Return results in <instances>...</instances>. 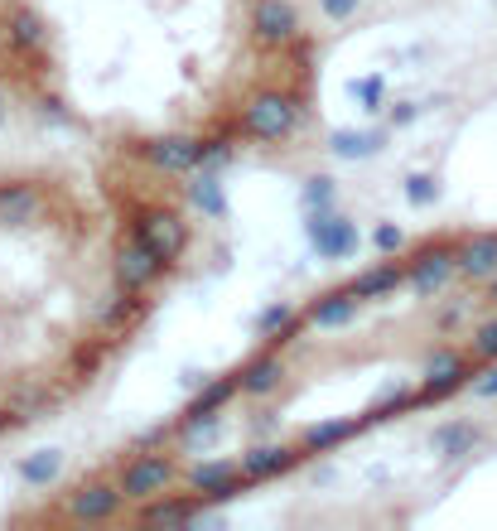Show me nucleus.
Segmentation results:
<instances>
[{"mask_svg": "<svg viewBox=\"0 0 497 531\" xmlns=\"http://www.w3.org/2000/svg\"><path fill=\"white\" fill-rule=\"evenodd\" d=\"M449 372H469V363L459 353H435L430 367H425V377H449Z\"/></svg>", "mask_w": 497, "mask_h": 531, "instance_id": "31", "label": "nucleus"}, {"mask_svg": "<svg viewBox=\"0 0 497 531\" xmlns=\"http://www.w3.org/2000/svg\"><path fill=\"white\" fill-rule=\"evenodd\" d=\"M362 425H367V416H362V420H324V425H309V430H304V449H329V445H338V440H348V435H358Z\"/></svg>", "mask_w": 497, "mask_h": 531, "instance_id": "21", "label": "nucleus"}, {"mask_svg": "<svg viewBox=\"0 0 497 531\" xmlns=\"http://www.w3.org/2000/svg\"><path fill=\"white\" fill-rule=\"evenodd\" d=\"M333 203V179L329 174H314L309 184H304V208L314 213V208H329Z\"/></svg>", "mask_w": 497, "mask_h": 531, "instance_id": "26", "label": "nucleus"}, {"mask_svg": "<svg viewBox=\"0 0 497 531\" xmlns=\"http://www.w3.org/2000/svg\"><path fill=\"white\" fill-rule=\"evenodd\" d=\"M324 5V15L329 20H348V15H358V0H319Z\"/></svg>", "mask_w": 497, "mask_h": 531, "instance_id": "33", "label": "nucleus"}, {"mask_svg": "<svg viewBox=\"0 0 497 531\" xmlns=\"http://www.w3.org/2000/svg\"><path fill=\"white\" fill-rule=\"evenodd\" d=\"M304 459V445H261V449H247L242 454V469L251 478H271V474H285V469H295Z\"/></svg>", "mask_w": 497, "mask_h": 531, "instance_id": "10", "label": "nucleus"}, {"mask_svg": "<svg viewBox=\"0 0 497 531\" xmlns=\"http://www.w3.org/2000/svg\"><path fill=\"white\" fill-rule=\"evenodd\" d=\"M473 396H483V401L497 396V363L488 367V372H473Z\"/></svg>", "mask_w": 497, "mask_h": 531, "instance_id": "32", "label": "nucleus"}, {"mask_svg": "<svg viewBox=\"0 0 497 531\" xmlns=\"http://www.w3.org/2000/svg\"><path fill=\"white\" fill-rule=\"evenodd\" d=\"M34 213H39V194H34L29 184L0 189V218H5V223H29Z\"/></svg>", "mask_w": 497, "mask_h": 531, "instance_id": "17", "label": "nucleus"}, {"mask_svg": "<svg viewBox=\"0 0 497 531\" xmlns=\"http://www.w3.org/2000/svg\"><path fill=\"white\" fill-rule=\"evenodd\" d=\"M309 242H314L319 256L338 261V256L358 252V227L348 223V218H333L329 208H314V213H309Z\"/></svg>", "mask_w": 497, "mask_h": 531, "instance_id": "3", "label": "nucleus"}, {"mask_svg": "<svg viewBox=\"0 0 497 531\" xmlns=\"http://www.w3.org/2000/svg\"><path fill=\"white\" fill-rule=\"evenodd\" d=\"M406 276H411V271H406L401 261H387V266H377V271H367V276H358L353 285H348V290H353L358 300H377V295H387V290H396V285H401Z\"/></svg>", "mask_w": 497, "mask_h": 531, "instance_id": "13", "label": "nucleus"}, {"mask_svg": "<svg viewBox=\"0 0 497 531\" xmlns=\"http://www.w3.org/2000/svg\"><path fill=\"white\" fill-rule=\"evenodd\" d=\"M107 338H92V343H78V353H73V377L83 382V377H92L97 367H102V358H107Z\"/></svg>", "mask_w": 497, "mask_h": 531, "instance_id": "25", "label": "nucleus"}, {"mask_svg": "<svg viewBox=\"0 0 497 531\" xmlns=\"http://www.w3.org/2000/svg\"><path fill=\"white\" fill-rule=\"evenodd\" d=\"M198 517L194 503H155L140 512V522H150V527H189Z\"/></svg>", "mask_w": 497, "mask_h": 531, "instance_id": "22", "label": "nucleus"}, {"mask_svg": "<svg viewBox=\"0 0 497 531\" xmlns=\"http://www.w3.org/2000/svg\"><path fill=\"white\" fill-rule=\"evenodd\" d=\"M237 387H242V377H222V382H213L208 392H198V401L189 406V416H213V411H218V406L237 392Z\"/></svg>", "mask_w": 497, "mask_h": 531, "instance_id": "24", "label": "nucleus"}, {"mask_svg": "<svg viewBox=\"0 0 497 531\" xmlns=\"http://www.w3.org/2000/svg\"><path fill=\"white\" fill-rule=\"evenodd\" d=\"M237 478H247L242 459H218V464H203V469H194V478H189V483H194L198 498H208V503H213L222 488H232Z\"/></svg>", "mask_w": 497, "mask_h": 531, "instance_id": "12", "label": "nucleus"}, {"mask_svg": "<svg viewBox=\"0 0 497 531\" xmlns=\"http://www.w3.org/2000/svg\"><path fill=\"white\" fill-rule=\"evenodd\" d=\"M58 469H63V454H58V449H39V454H29L25 464H20V478L39 488V483H49Z\"/></svg>", "mask_w": 497, "mask_h": 531, "instance_id": "23", "label": "nucleus"}, {"mask_svg": "<svg viewBox=\"0 0 497 531\" xmlns=\"http://www.w3.org/2000/svg\"><path fill=\"white\" fill-rule=\"evenodd\" d=\"M5 425H20V416H0V430H5Z\"/></svg>", "mask_w": 497, "mask_h": 531, "instance_id": "37", "label": "nucleus"}, {"mask_svg": "<svg viewBox=\"0 0 497 531\" xmlns=\"http://www.w3.org/2000/svg\"><path fill=\"white\" fill-rule=\"evenodd\" d=\"M126 503V493L121 488H111V483H92V488H78L73 493V503H68V517L73 522H107L116 517Z\"/></svg>", "mask_w": 497, "mask_h": 531, "instance_id": "8", "label": "nucleus"}, {"mask_svg": "<svg viewBox=\"0 0 497 531\" xmlns=\"http://www.w3.org/2000/svg\"><path fill=\"white\" fill-rule=\"evenodd\" d=\"M459 266V252L449 247V242H440V247H425V252L415 256V266H411V285H415V295H435L444 280H449V271Z\"/></svg>", "mask_w": 497, "mask_h": 531, "instance_id": "7", "label": "nucleus"}, {"mask_svg": "<svg viewBox=\"0 0 497 531\" xmlns=\"http://www.w3.org/2000/svg\"><path fill=\"white\" fill-rule=\"evenodd\" d=\"M251 25H256V39H261V44H290L300 20H295V10H290L285 0H256Z\"/></svg>", "mask_w": 497, "mask_h": 531, "instance_id": "9", "label": "nucleus"}, {"mask_svg": "<svg viewBox=\"0 0 497 531\" xmlns=\"http://www.w3.org/2000/svg\"><path fill=\"white\" fill-rule=\"evenodd\" d=\"M189 198H194L198 208L208 213V218H227V198H222V184L213 169H203V174H194V184H189Z\"/></svg>", "mask_w": 497, "mask_h": 531, "instance_id": "19", "label": "nucleus"}, {"mask_svg": "<svg viewBox=\"0 0 497 531\" xmlns=\"http://www.w3.org/2000/svg\"><path fill=\"white\" fill-rule=\"evenodd\" d=\"M415 112H420V107H411V102H396V107H391V126H406V121H415Z\"/></svg>", "mask_w": 497, "mask_h": 531, "instance_id": "35", "label": "nucleus"}, {"mask_svg": "<svg viewBox=\"0 0 497 531\" xmlns=\"http://www.w3.org/2000/svg\"><path fill=\"white\" fill-rule=\"evenodd\" d=\"M493 305H497V276H493Z\"/></svg>", "mask_w": 497, "mask_h": 531, "instance_id": "38", "label": "nucleus"}, {"mask_svg": "<svg viewBox=\"0 0 497 531\" xmlns=\"http://www.w3.org/2000/svg\"><path fill=\"white\" fill-rule=\"evenodd\" d=\"M382 150V131H333V155L343 160H367Z\"/></svg>", "mask_w": 497, "mask_h": 531, "instance_id": "20", "label": "nucleus"}, {"mask_svg": "<svg viewBox=\"0 0 497 531\" xmlns=\"http://www.w3.org/2000/svg\"><path fill=\"white\" fill-rule=\"evenodd\" d=\"M290 324H295L290 305H271L261 319H256V334H280V329H290Z\"/></svg>", "mask_w": 497, "mask_h": 531, "instance_id": "29", "label": "nucleus"}, {"mask_svg": "<svg viewBox=\"0 0 497 531\" xmlns=\"http://www.w3.org/2000/svg\"><path fill=\"white\" fill-rule=\"evenodd\" d=\"M300 116V102L285 92H261L251 107H242V136L251 140H280Z\"/></svg>", "mask_w": 497, "mask_h": 531, "instance_id": "2", "label": "nucleus"}, {"mask_svg": "<svg viewBox=\"0 0 497 531\" xmlns=\"http://www.w3.org/2000/svg\"><path fill=\"white\" fill-rule=\"evenodd\" d=\"M353 314H358V295H353V290H338V295H324L309 319H314L319 329H343V324H353Z\"/></svg>", "mask_w": 497, "mask_h": 531, "instance_id": "14", "label": "nucleus"}, {"mask_svg": "<svg viewBox=\"0 0 497 531\" xmlns=\"http://www.w3.org/2000/svg\"><path fill=\"white\" fill-rule=\"evenodd\" d=\"M348 92L358 97L367 112H377V107H382V78H362V83L353 78V87H348Z\"/></svg>", "mask_w": 497, "mask_h": 531, "instance_id": "30", "label": "nucleus"}, {"mask_svg": "<svg viewBox=\"0 0 497 531\" xmlns=\"http://www.w3.org/2000/svg\"><path fill=\"white\" fill-rule=\"evenodd\" d=\"M145 160L165 174H189V169L203 165V140H189V136H165V140H150L140 145Z\"/></svg>", "mask_w": 497, "mask_h": 531, "instance_id": "6", "label": "nucleus"}, {"mask_svg": "<svg viewBox=\"0 0 497 531\" xmlns=\"http://www.w3.org/2000/svg\"><path fill=\"white\" fill-rule=\"evenodd\" d=\"M406 198L425 208V203H435V198H440V184H435L430 174H411V179H406Z\"/></svg>", "mask_w": 497, "mask_h": 531, "instance_id": "28", "label": "nucleus"}, {"mask_svg": "<svg viewBox=\"0 0 497 531\" xmlns=\"http://www.w3.org/2000/svg\"><path fill=\"white\" fill-rule=\"evenodd\" d=\"M169 478H174V464H169L165 454H136L121 469V493L126 498H150V493H165Z\"/></svg>", "mask_w": 497, "mask_h": 531, "instance_id": "4", "label": "nucleus"}, {"mask_svg": "<svg viewBox=\"0 0 497 531\" xmlns=\"http://www.w3.org/2000/svg\"><path fill=\"white\" fill-rule=\"evenodd\" d=\"M280 377H285V363H280L276 353H266V358H256V363L242 367V392L266 396L280 387Z\"/></svg>", "mask_w": 497, "mask_h": 531, "instance_id": "15", "label": "nucleus"}, {"mask_svg": "<svg viewBox=\"0 0 497 531\" xmlns=\"http://www.w3.org/2000/svg\"><path fill=\"white\" fill-rule=\"evenodd\" d=\"M131 237L145 242L165 266L179 261L184 247H189V227L179 223V213H169V208H140L136 218H131Z\"/></svg>", "mask_w": 497, "mask_h": 531, "instance_id": "1", "label": "nucleus"}, {"mask_svg": "<svg viewBox=\"0 0 497 531\" xmlns=\"http://www.w3.org/2000/svg\"><path fill=\"white\" fill-rule=\"evenodd\" d=\"M377 247H382V252H401V227H391V223H382L377 227Z\"/></svg>", "mask_w": 497, "mask_h": 531, "instance_id": "34", "label": "nucleus"}, {"mask_svg": "<svg viewBox=\"0 0 497 531\" xmlns=\"http://www.w3.org/2000/svg\"><path fill=\"white\" fill-rule=\"evenodd\" d=\"M160 271H165V261L150 252L145 242H136V237L116 252V285H121V290H136V295H140V290L160 276Z\"/></svg>", "mask_w": 497, "mask_h": 531, "instance_id": "5", "label": "nucleus"}, {"mask_svg": "<svg viewBox=\"0 0 497 531\" xmlns=\"http://www.w3.org/2000/svg\"><path fill=\"white\" fill-rule=\"evenodd\" d=\"M435 454H444V459H459V454H469L473 445H478V430L473 425H464V420H454V425H440L435 430Z\"/></svg>", "mask_w": 497, "mask_h": 531, "instance_id": "18", "label": "nucleus"}, {"mask_svg": "<svg viewBox=\"0 0 497 531\" xmlns=\"http://www.w3.org/2000/svg\"><path fill=\"white\" fill-rule=\"evenodd\" d=\"M165 435H169V425H155V430H145V435H140V449H155L160 440H165Z\"/></svg>", "mask_w": 497, "mask_h": 531, "instance_id": "36", "label": "nucleus"}, {"mask_svg": "<svg viewBox=\"0 0 497 531\" xmlns=\"http://www.w3.org/2000/svg\"><path fill=\"white\" fill-rule=\"evenodd\" d=\"M5 34H10V44L15 49H39L44 44V20L25 10V5H15L10 15H5Z\"/></svg>", "mask_w": 497, "mask_h": 531, "instance_id": "16", "label": "nucleus"}, {"mask_svg": "<svg viewBox=\"0 0 497 531\" xmlns=\"http://www.w3.org/2000/svg\"><path fill=\"white\" fill-rule=\"evenodd\" d=\"M473 358H478V363H497V319H488V324L473 334Z\"/></svg>", "mask_w": 497, "mask_h": 531, "instance_id": "27", "label": "nucleus"}, {"mask_svg": "<svg viewBox=\"0 0 497 531\" xmlns=\"http://www.w3.org/2000/svg\"><path fill=\"white\" fill-rule=\"evenodd\" d=\"M459 271L473 280H493L497 276V232H478L459 247Z\"/></svg>", "mask_w": 497, "mask_h": 531, "instance_id": "11", "label": "nucleus"}]
</instances>
